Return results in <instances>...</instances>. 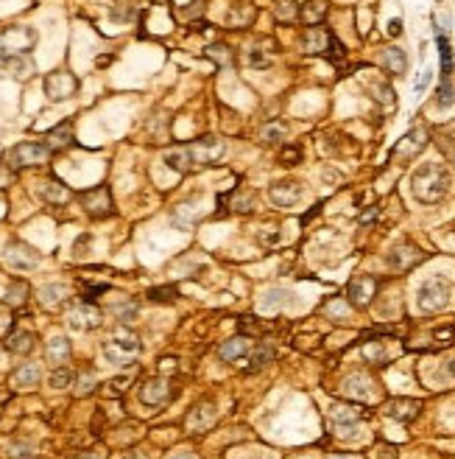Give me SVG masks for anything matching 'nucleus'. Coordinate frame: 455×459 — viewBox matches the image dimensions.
<instances>
[{"label":"nucleus","instance_id":"f257e3e1","mask_svg":"<svg viewBox=\"0 0 455 459\" xmlns=\"http://www.w3.org/2000/svg\"><path fill=\"white\" fill-rule=\"evenodd\" d=\"M221 154H223V143L218 138H201V141H193L187 146H174L165 154V165L179 171V174H187L193 168L212 165L215 160H221Z\"/></svg>","mask_w":455,"mask_h":459},{"label":"nucleus","instance_id":"f03ea898","mask_svg":"<svg viewBox=\"0 0 455 459\" xmlns=\"http://www.w3.org/2000/svg\"><path fill=\"white\" fill-rule=\"evenodd\" d=\"M411 190H414L416 199L425 202V205L441 202L444 196H447V190H449V174H447V168L441 163H425V165H419L414 171V177H411Z\"/></svg>","mask_w":455,"mask_h":459},{"label":"nucleus","instance_id":"7ed1b4c3","mask_svg":"<svg viewBox=\"0 0 455 459\" xmlns=\"http://www.w3.org/2000/svg\"><path fill=\"white\" fill-rule=\"evenodd\" d=\"M369 417H371V412L363 409L360 404H333L330 406V423L338 437H355L358 423H363Z\"/></svg>","mask_w":455,"mask_h":459},{"label":"nucleus","instance_id":"20e7f679","mask_svg":"<svg viewBox=\"0 0 455 459\" xmlns=\"http://www.w3.org/2000/svg\"><path fill=\"white\" fill-rule=\"evenodd\" d=\"M137 353H140V339L131 331H123V327L104 345V356L118 367H131Z\"/></svg>","mask_w":455,"mask_h":459},{"label":"nucleus","instance_id":"39448f33","mask_svg":"<svg viewBox=\"0 0 455 459\" xmlns=\"http://www.w3.org/2000/svg\"><path fill=\"white\" fill-rule=\"evenodd\" d=\"M50 154H53V149H50L48 143H42V141H23V143H17V146L9 152L6 163H9L15 171H17V168H34V165H42Z\"/></svg>","mask_w":455,"mask_h":459},{"label":"nucleus","instance_id":"423d86ee","mask_svg":"<svg viewBox=\"0 0 455 459\" xmlns=\"http://www.w3.org/2000/svg\"><path fill=\"white\" fill-rule=\"evenodd\" d=\"M447 303H449V283H447L444 278H427V280L419 286V291H416V305H419V311L433 314V311L447 308Z\"/></svg>","mask_w":455,"mask_h":459},{"label":"nucleus","instance_id":"0eeeda50","mask_svg":"<svg viewBox=\"0 0 455 459\" xmlns=\"http://www.w3.org/2000/svg\"><path fill=\"white\" fill-rule=\"evenodd\" d=\"M79 202L87 210V216L93 219H109L115 213V202H112V190L106 185H95L90 190L79 193Z\"/></svg>","mask_w":455,"mask_h":459},{"label":"nucleus","instance_id":"6e6552de","mask_svg":"<svg viewBox=\"0 0 455 459\" xmlns=\"http://www.w3.org/2000/svg\"><path fill=\"white\" fill-rule=\"evenodd\" d=\"M174 398H176V386L165 375H154V378L142 381V386H140V404H145V406H165Z\"/></svg>","mask_w":455,"mask_h":459},{"label":"nucleus","instance_id":"1a4fd4ad","mask_svg":"<svg viewBox=\"0 0 455 459\" xmlns=\"http://www.w3.org/2000/svg\"><path fill=\"white\" fill-rule=\"evenodd\" d=\"M3 258H6V264L12 269H20V272L37 269L39 260H42V255L31 244H26V241H9L6 249H3Z\"/></svg>","mask_w":455,"mask_h":459},{"label":"nucleus","instance_id":"9d476101","mask_svg":"<svg viewBox=\"0 0 455 459\" xmlns=\"http://www.w3.org/2000/svg\"><path fill=\"white\" fill-rule=\"evenodd\" d=\"M427 141H430V132H427V129H422V126H419V129H411V132L394 146L391 157L400 160V163H411L414 157H419V154L425 152Z\"/></svg>","mask_w":455,"mask_h":459},{"label":"nucleus","instance_id":"9b49d317","mask_svg":"<svg viewBox=\"0 0 455 459\" xmlns=\"http://www.w3.org/2000/svg\"><path fill=\"white\" fill-rule=\"evenodd\" d=\"M377 289H380V280H377V278H371V275H358V278H352L349 286H346V300H349V305H355V308H366V305L374 300Z\"/></svg>","mask_w":455,"mask_h":459},{"label":"nucleus","instance_id":"f8f14e48","mask_svg":"<svg viewBox=\"0 0 455 459\" xmlns=\"http://www.w3.org/2000/svg\"><path fill=\"white\" fill-rule=\"evenodd\" d=\"M75 93H79V79H75L73 73H67V71H56L45 79V96L50 101H67Z\"/></svg>","mask_w":455,"mask_h":459},{"label":"nucleus","instance_id":"ddd939ff","mask_svg":"<svg viewBox=\"0 0 455 459\" xmlns=\"http://www.w3.org/2000/svg\"><path fill=\"white\" fill-rule=\"evenodd\" d=\"M305 196V188H301L296 179H282V182H274L268 188V199L277 205V208H293L301 202Z\"/></svg>","mask_w":455,"mask_h":459},{"label":"nucleus","instance_id":"4468645a","mask_svg":"<svg viewBox=\"0 0 455 459\" xmlns=\"http://www.w3.org/2000/svg\"><path fill=\"white\" fill-rule=\"evenodd\" d=\"M422 260H425V252H422L416 244H411V241L397 244V246L389 252V264H391L397 272H408V269H414L416 264H422Z\"/></svg>","mask_w":455,"mask_h":459},{"label":"nucleus","instance_id":"2eb2a0df","mask_svg":"<svg viewBox=\"0 0 455 459\" xmlns=\"http://www.w3.org/2000/svg\"><path fill=\"white\" fill-rule=\"evenodd\" d=\"M101 311L93 305V303H79L75 308H70V314H67V322H70V327L73 331H93V327H98L101 325Z\"/></svg>","mask_w":455,"mask_h":459},{"label":"nucleus","instance_id":"dca6fc26","mask_svg":"<svg viewBox=\"0 0 455 459\" xmlns=\"http://www.w3.org/2000/svg\"><path fill=\"white\" fill-rule=\"evenodd\" d=\"M215 417H218V406H215L212 401H201V404H196V406L187 412L185 429L201 434V431H207V429L215 423Z\"/></svg>","mask_w":455,"mask_h":459},{"label":"nucleus","instance_id":"f3484780","mask_svg":"<svg viewBox=\"0 0 455 459\" xmlns=\"http://www.w3.org/2000/svg\"><path fill=\"white\" fill-rule=\"evenodd\" d=\"M383 412H386V417H391L397 423H414L419 417V412H422V404L414 401V398H391L383 406Z\"/></svg>","mask_w":455,"mask_h":459},{"label":"nucleus","instance_id":"a211bd4d","mask_svg":"<svg viewBox=\"0 0 455 459\" xmlns=\"http://www.w3.org/2000/svg\"><path fill=\"white\" fill-rule=\"evenodd\" d=\"M330 42H333V34L324 26H310L305 31V37H301V48H305V53H327Z\"/></svg>","mask_w":455,"mask_h":459},{"label":"nucleus","instance_id":"6ab92c4d","mask_svg":"<svg viewBox=\"0 0 455 459\" xmlns=\"http://www.w3.org/2000/svg\"><path fill=\"white\" fill-rule=\"evenodd\" d=\"M344 392L349 398H358V401H369V398H374V381L369 378V375H363V372H352L346 381H344Z\"/></svg>","mask_w":455,"mask_h":459},{"label":"nucleus","instance_id":"aec40b11","mask_svg":"<svg viewBox=\"0 0 455 459\" xmlns=\"http://www.w3.org/2000/svg\"><path fill=\"white\" fill-rule=\"evenodd\" d=\"M39 196H42V199H45L48 205H64V202L73 199V190H70L62 179H48V182H42Z\"/></svg>","mask_w":455,"mask_h":459},{"label":"nucleus","instance_id":"412c9836","mask_svg":"<svg viewBox=\"0 0 455 459\" xmlns=\"http://www.w3.org/2000/svg\"><path fill=\"white\" fill-rule=\"evenodd\" d=\"M37 345V336L34 331H20V327H15V331L6 336V350L9 353H17V356H28Z\"/></svg>","mask_w":455,"mask_h":459},{"label":"nucleus","instance_id":"4be33fe9","mask_svg":"<svg viewBox=\"0 0 455 459\" xmlns=\"http://www.w3.org/2000/svg\"><path fill=\"white\" fill-rule=\"evenodd\" d=\"M249 350H252V342H249L246 336H235V339L223 342V345L218 348V356H221L223 361H238V359H246Z\"/></svg>","mask_w":455,"mask_h":459},{"label":"nucleus","instance_id":"5701e85b","mask_svg":"<svg viewBox=\"0 0 455 459\" xmlns=\"http://www.w3.org/2000/svg\"><path fill=\"white\" fill-rule=\"evenodd\" d=\"M53 152H59V149H67L70 143H73V120L70 118H64L59 126H53L50 132H48V141H45Z\"/></svg>","mask_w":455,"mask_h":459},{"label":"nucleus","instance_id":"b1692460","mask_svg":"<svg viewBox=\"0 0 455 459\" xmlns=\"http://www.w3.org/2000/svg\"><path fill=\"white\" fill-rule=\"evenodd\" d=\"M70 353H73V348H70V342H67L64 336H53V339L48 342V348H45V356H48V361H50L53 367H62V364L70 359Z\"/></svg>","mask_w":455,"mask_h":459},{"label":"nucleus","instance_id":"393cba45","mask_svg":"<svg viewBox=\"0 0 455 459\" xmlns=\"http://www.w3.org/2000/svg\"><path fill=\"white\" fill-rule=\"evenodd\" d=\"M327 9H330L327 0H308V3L299 9V17L308 26H322V20L327 17Z\"/></svg>","mask_w":455,"mask_h":459},{"label":"nucleus","instance_id":"a878e982","mask_svg":"<svg viewBox=\"0 0 455 459\" xmlns=\"http://www.w3.org/2000/svg\"><path fill=\"white\" fill-rule=\"evenodd\" d=\"M39 378H42V372H39L37 364H23V367H17V370L12 372V384H15L17 389H31V386L39 384Z\"/></svg>","mask_w":455,"mask_h":459},{"label":"nucleus","instance_id":"bb28decb","mask_svg":"<svg viewBox=\"0 0 455 459\" xmlns=\"http://www.w3.org/2000/svg\"><path fill=\"white\" fill-rule=\"evenodd\" d=\"M383 64H386V71L394 73V76H402L408 71V56L402 48H386L383 51Z\"/></svg>","mask_w":455,"mask_h":459},{"label":"nucleus","instance_id":"cd10ccee","mask_svg":"<svg viewBox=\"0 0 455 459\" xmlns=\"http://www.w3.org/2000/svg\"><path fill=\"white\" fill-rule=\"evenodd\" d=\"M95 386H98V372L93 367H84L79 375H75V395H79V398L93 395Z\"/></svg>","mask_w":455,"mask_h":459},{"label":"nucleus","instance_id":"c85d7f7f","mask_svg":"<svg viewBox=\"0 0 455 459\" xmlns=\"http://www.w3.org/2000/svg\"><path fill=\"white\" fill-rule=\"evenodd\" d=\"M64 297H67V286H62V283H48V286L39 289V303H42L45 308H56V305H62Z\"/></svg>","mask_w":455,"mask_h":459},{"label":"nucleus","instance_id":"c756f323","mask_svg":"<svg viewBox=\"0 0 455 459\" xmlns=\"http://www.w3.org/2000/svg\"><path fill=\"white\" fill-rule=\"evenodd\" d=\"M285 305H290V294L285 289H268L260 297V311H279Z\"/></svg>","mask_w":455,"mask_h":459},{"label":"nucleus","instance_id":"7c9ffc66","mask_svg":"<svg viewBox=\"0 0 455 459\" xmlns=\"http://www.w3.org/2000/svg\"><path fill=\"white\" fill-rule=\"evenodd\" d=\"M288 135V126L282 120H268L260 126V141L263 143H282V138Z\"/></svg>","mask_w":455,"mask_h":459},{"label":"nucleus","instance_id":"2f4dec72","mask_svg":"<svg viewBox=\"0 0 455 459\" xmlns=\"http://www.w3.org/2000/svg\"><path fill=\"white\" fill-rule=\"evenodd\" d=\"M436 39H438V53H441V82H449V76H452V48H449V39L444 34H438Z\"/></svg>","mask_w":455,"mask_h":459},{"label":"nucleus","instance_id":"473e14b6","mask_svg":"<svg viewBox=\"0 0 455 459\" xmlns=\"http://www.w3.org/2000/svg\"><path fill=\"white\" fill-rule=\"evenodd\" d=\"M274 359V350L268 348V345H257V348H252L249 350V356H246V364H249V372H254V370H260L263 364H268Z\"/></svg>","mask_w":455,"mask_h":459},{"label":"nucleus","instance_id":"72a5a7b5","mask_svg":"<svg viewBox=\"0 0 455 459\" xmlns=\"http://www.w3.org/2000/svg\"><path fill=\"white\" fill-rule=\"evenodd\" d=\"M28 291H31V289H28L26 280H15V283L9 286V291H6V303L15 305V308H20V305L28 300Z\"/></svg>","mask_w":455,"mask_h":459},{"label":"nucleus","instance_id":"f704fd0d","mask_svg":"<svg viewBox=\"0 0 455 459\" xmlns=\"http://www.w3.org/2000/svg\"><path fill=\"white\" fill-rule=\"evenodd\" d=\"M207 56H210L215 64H221V68H226V64L235 62V53H232L230 45H210V48H207Z\"/></svg>","mask_w":455,"mask_h":459},{"label":"nucleus","instance_id":"c9c22d12","mask_svg":"<svg viewBox=\"0 0 455 459\" xmlns=\"http://www.w3.org/2000/svg\"><path fill=\"white\" fill-rule=\"evenodd\" d=\"M363 356H366V361H371V364H377V367H386V364H389V353L383 350V342L366 345V348H363Z\"/></svg>","mask_w":455,"mask_h":459},{"label":"nucleus","instance_id":"e433bc0d","mask_svg":"<svg viewBox=\"0 0 455 459\" xmlns=\"http://www.w3.org/2000/svg\"><path fill=\"white\" fill-rule=\"evenodd\" d=\"M252 17H254V9H252L249 3H238V6H232V12H230V23H232V26H238V28L249 26V23H252Z\"/></svg>","mask_w":455,"mask_h":459},{"label":"nucleus","instance_id":"4c0bfd02","mask_svg":"<svg viewBox=\"0 0 455 459\" xmlns=\"http://www.w3.org/2000/svg\"><path fill=\"white\" fill-rule=\"evenodd\" d=\"M274 15L285 23L296 20L299 17V6H296V0H274Z\"/></svg>","mask_w":455,"mask_h":459},{"label":"nucleus","instance_id":"58836bf2","mask_svg":"<svg viewBox=\"0 0 455 459\" xmlns=\"http://www.w3.org/2000/svg\"><path fill=\"white\" fill-rule=\"evenodd\" d=\"M179 297V289L176 286H157V289H148V300L154 303H174Z\"/></svg>","mask_w":455,"mask_h":459},{"label":"nucleus","instance_id":"ea45409f","mask_svg":"<svg viewBox=\"0 0 455 459\" xmlns=\"http://www.w3.org/2000/svg\"><path fill=\"white\" fill-rule=\"evenodd\" d=\"M455 104V90H452V79L449 82H441V87H438V93H436V107L438 109H447V107H452Z\"/></svg>","mask_w":455,"mask_h":459},{"label":"nucleus","instance_id":"a19ab883","mask_svg":"<svg viewBox=\"0 0 455 459\" xmlns=\"http://www.w3.org/2000/svg\"><path fill=\"white\" fill-rule=\"evenodd\" d=\"M53 389H67L70 384H73V372L67 370V367H56L53 372H50V381H48Z\"/></svg>","mask_w":455,"mask_h":459},{"label":"nucleus","instance_id":"79ce46f5","mask_svg":"<svg viewBox=\"0 0 455 459\" xmlns=\"http://www.w3.org/2000/svg\"><path fill=\"white\" fill-rule=\"evenodd\" d=\"M109 17H112L115 23H126V20L134 17V6H131V3H115V6L109 9Z\"/></svg>","mask_w":455,"mask_h":459},{"label":"nucleus","instance_id":"37998d69","mask_svg":"<svg viewBox=\"0 0 455 459\" xmlns=\"http://www.w3.org/2000/svg\"><path fill=\"white\" fill-rule=\"evenodd\" d=\"M299 160H301V149L299 146H285L279 152V163H285V165H296Z\"/></svg>","mask_w":455,"mask_h":459},{"label":"nucleus","instance_id":"c03bdc74","mask_svg":"<svg viewBox=\"0 0 455 459\" xmlns=\"http://www.w3.org/2000/svg\"><path fill=\"white\" fill-rule=\"evenodd\" d=\"M249 64H252V68H268L271 56H266L260 48H252V51H249Z\"/></svg>","mask_w":455,"mask_h":459},{"label":"nucleus","instance_id":"a18cd8bd","mask_svg":"<svg viewBox=\"0 0 455 459\" xmlns=\"http://www.w3.org/2000/svg\"><path fill=\"white\" fill-rule=\"evenodd\" d=\"M327 59H333V62H341L344 56H346V51H344V45H341V39H335L333 37V42H330V51L324 53Z\"/></svg>","mask_w":455,"mask_h":459},{"label":"nucleus","instance_id":"49530a36","mask_svg":"<svg viewBox=\"0 0 455 459\" xmlns=\"http://www.w3.org/2000/svg\"><path fill=\"white\" fill-rule=\"evenodd\" d=\"M126 384H129V375H120V378H112L106 386V392H109V395H123V389H126Z\"/></svg>","mask_w":455,"mask_h":459},{"label":"nucleus","instance_id":"de8ad7c7","mask_svg":"<svg viewBox=\"0 0 455 459\" xmlns=\"http://www.w3.org/2000/svg\"><path fill=\"white\" fill-rule=\"evenodd\" d=\"M12 179H15V168L9 163H3V165H0V188H9Z\"/></svg>","mask_w":455,"mask_h":459},{"label":"nucleus","instance_id":"09e8293b","mask_svg":"<svg viewBox=\"0 0 455 459\" xmlns=\"http://www.w3.org/2000/svg\"><path fill=\"white\" fill-rule=\"evenodd\" d=\"M115 314H118V319H131V316L137 314V305H134V303H129V305H115Z\"/></svg>","mask_w":455,"mask_h":459},{"label":"nucleus","instance_id":"8fccbe9b","mask_svg":"<svg viewBox=\"0 0 455 459\" xmlns=\"http://www.w3.org/2000/svg\"><path fill=\"white\" fill-rule=\"evenodd\" d=\"M70 459H106V453H104V451H95V448H93V451H82V453H73Z\"/></svg>","mask_w":455,"mask_h":459},{"label":"nucleus","instance_id":"3c124183","mask_svg":"<svg viewBox=\"0 0 455 459\" xmlns=\"http://www.w3.org/2000/svg\"><path fill=\"white\" fill-rule=\"evenodd\" d=\"M260 241H263V244H268V246H277V244L282 241V235H279L277 230H274V233H260Z\"/></svg>","mask_w":455,"mask_h":459},{"label":"nucleus","instance_id":"603ef678","mask_svg":"<svg viewBox=\"0 0 455 459\" xmlns=\"http://www.w3.org/2000/svg\"><path fill=\"white\" fill-rule=\"evenodd\" d=\"M397 445H380V459H400Z\"/></svg>","mask_w":455,"mask_h":459},{"label":"nucleus","instance_id":"864d4df0","mask_svg":"<svg viewBox=\"0 0 455 459\" xmlns=\"http://www.w3.org/2000/svg\"><path fill=\"white\" fill-rule=\"evenodd\" d=\"M389 34H391V37H400V34H402V20H391V23H389Z\"/></svg>","mask_w":455,"mask_h":459},{"label":"nucleus","instance_id":"5fc2aeb1","mask_svg":"<svg viewBox=\"0 0 455 459\" xmlns=\"http://www.w3.org/2000/svg\"><path fill=\"white\" fill-rule=\"evenodd\" d=\"M427 84H430V71H425V76H422V79L416 82V93H422V90H425Z\"/></svg>","mask_w":455,"mask_h":459},{"label":"nucleus","instance_id":"6e6d98bb","mask_svg":"<svg viewBox=\"0 0 455 459\" xmlns=\"http://www.w3.org/2000/svg\"><path fill=\"white\" fill-rule=\"evenodd\" d=\"M123 459H151V456H148L145 451H137V448H134V451H129Z\"/></svg>","mask_w":455,"mask_h":459},{"label":"nucleus","instance_id":"4d7b16f0","mask_svg":"<svg viewBox=\"0 0 455 459\" xmlns=\"http://www.w3.org/2000/svg\"><path fill=\"white\" fill-rule=\"evenodd\" d=\"M374 216H377V208H371V210H366V213H363V216H360V222H363V224H366V222H371V219H374Z\"/></svg>","mask_w":455,"mask_h":459},{"label":"nucleus","instance_id":"13d9d810","mask_svg":"<svg viewBox=\"0 0 455 459\" xmlns=\"http://www.w3.org/2000/svg\"><path fill=\"white\" fill-rule=\"evenodd\" d=\"M162 370H176V359H162Z\"/></svg>","mask_w":455,"mask_h":459},{"label":"nucleus","instance_id":"bf43d9fd","mask_svg":"<svg viewBox=\"0 0 455 459\" xmlns=\"http://www.w3.org/2000/svg\"><path fill=\"white\" fill-rule=\"evenodd\" d=\"M447 372L455 378V359H449V361H447Z\"/></svg>","mask_w":455,"mask_h":459},{"label":"nucleus","instance_id":"052dcab7","mask_svg":"<svg viewBox=\"0 0 455 459\" xmlns=\"http://www.w3.org/2000/svg\"><path fill=\"white\" fill-rule=\"evenodd\" d=\"M174 459H193V456H190V453H176Z\"/></svg>","mask_w":455,"mask_h":459},{"label":"nucleus","instance_id":"680f3d73","mask_svg":"<svg viewBox=\"0 0 455 459\" xmlns=\"http://www.w3.org/2000/svg\"><path fill=\"white\" fill-rule=\"evenodd\" d=\"M335 459H355V456H335Z\"/></svg>","mask_w":455,"mask_h":459},{"label":"nucleus","instance_id":"e2e57ef3","mask_svg":"<svg viewBox=\"0 0 455 459\" xmlns=\"http://www.w3.org/2000/svg\"><path fill=\"white\" fill-rule=\"evenodd\" d=\"M452 163H455V154H452Z\"/></svg>","mask_w":455,"mask_h":459}]
</instances>
